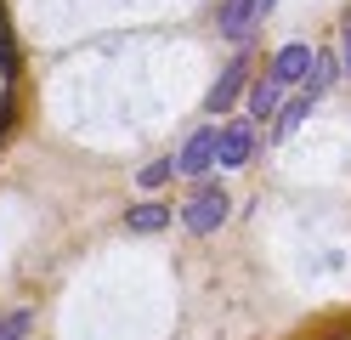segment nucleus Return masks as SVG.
Here are the masks:
<instances>
[{"label": "nucleus", "instance_id": "obj_1", "mask_svg": "<svg viewBox=\"0 0 351 340\" xmlns=\"http://www.w3.org/2000/svg\"><path fill=\"white\" fill-rule=\"evenodd\" d=\"M210 165H221V131H193V136H187V148H182V159H176V170L204 176Z\"/></svg>", "mask_w": 351, "mask_h": 340}, {"label": "nucleus", "instance_id": "obj_2", "mask_svg": "<svg viewBox=\"0 0 351 340\" xmlns=\"http://www.w3.org/2000/svg\"><path fill=\"white\" fill-rule=\"evenodd\" d=\"M312 45H300V40H289V45H278V57H272V68L267 74L278 80V85H306V74H312Z\"/></svg>", "mask_w": 351, "mask_h": 340}, {"label": "nucleus", "instance_id": "obj_3", "mask_svg": "<svg viewBox=\"0 0 351 340\" xmlns=\"http://www.w3.org/2000/svg\"><path fill=\"white\" fill-rule=\"evenodd\" d=\"M182 221L193 227V233H215V227L227 221V193H221V188H204V193L182 210Z\"/></svg>", "mask_w": 351, "mask_h": 340}, {"label": "nucleus", "instance_id": "obj_4", "mask_svg": "<svg viewBox=\"0 0 351 340\" xmlns=\"http://www.w3.org/2000/svg\"><path fill=\"white\" fill-rule=\"evenodd\" d=\"M244 80H250V63L232 57L221 74H215V85H210V113H227V108L238 102V91H244Z\"/></svg>", "mask_w": 351, "mask_h": 340}, {"label": "nucleus", "instance_id": "obj_5", "mask_svg": "<svg viewBox=\"0 0 351 340\" xmlns=\"http://www.w3.org/2000/svg\"><path fill=\"white\" fill-rule=\"evenodd\" d=\"M261 12H267V0H227V6H221V34L227 40H250Z\"/></svg>", "mask_w": 351, "mask_h": 340}, {"label": "nucleus", "instance_id": "obj_6", "mask_svg": "<svg viewBox=\"0 0 351 340\" xmlns=\"http://www.w3.org/2000/svg\"><path fill=\"white\" fill-rule=\"evenodd\" d=\"M250 153H255V125H250V120L232 125V131H221V165H227V170L250 165Z\"/></svg>", "mask_w": 351, "mask_h": 340}, {"label": "nucleus", "instance_id": "obj_7", "mask_svg": "<svg viewBox=\"0 0 351 340\" xmlns=\"http://www.w3.org/2000/svg\"><path fill=\"white\" fill-rule=\"evenodd\" d=\"M340 68H346V63H340V52H323V57L312 63V74H306V85H300V91H312V97H323V91L340 80Z\"/></svg>", "mask_w": 351, "mask_h": 340}, {"label": "nucleus", "instance_id": "obj_8", "mask_svg": "<svg viewBox=\"0 0 351 340\" xmlns=\"http://www.w3.org/2000/svg\"><path fill=\"white\" fill-rule=\"evenodd\" d=\"M317 97H312V91H300V97L289 102V108H278V125H272V136H278V142H289V136L300 131V120H306V108H312Z\"/></svg>", "mask_w": 351, "mask_h": 340}, {"label": "nucleus", "instance_id": "obj_9", "mask_svg": "<svg viewBox=\"0 0 351 340\" xmlns=\"http://www.w3.org/2000/svg\"><path fill=\"white\" fill-rule=\"evenodd\" d=\"M165 221H170V210H165V204H136V210L125 216V227H130V233H159Z\"/></svg>", "mask_w": 351, "mask_h": 340}, {"label": "nucleus", "instance_id": "obj_10", "mask_svg": "<svg viewBox=\"0 0 351 340\" xmlns=\"http://www.w3.org/2000/svg\"><path fill=\"white\" fill-rule=\"evenodd\" d=\"M278 97H283V85H278L272 74H261V85H255L250 108H255V113H278Z\"/></svg>", "mask_w": 351, "mask_h": 340}, {"label": "nucleus", "instance_id": "obj_11", "mask_svg": "<svg viewBox=\"0 0 351 340\" xmlns=\"http://www.w3.org/2000/svg\"><path fill=\"white\" fill-rule=\"evenodd\" d=\"M29 329H34V317L17 306V312H0V340H29Z\"/></svg>", "mask_w": 351, "mask_h": 340}, {"label": "nucleus", "instance_id": "obj_12", "mask_svg": "<svg viewBox=\"0 0 351 340\" xmlns=\"http://www.w3.org/2000/svg\"><path fill=\"white\" fill-rule=\"evenodd\" d=\"M170 170H176L170 159H153V165H142V170H136V188H147V193H153V188H159V181H165Z\"/></svg>", "mask_w": 351, "mask_h": 340}, {"label": "nucleus", "instance_id": "obj_13", "mask_svg": "<svg viewBox=\"0 0 351 340\" xmlns=\"http://www.w3.org/2000/svg\"><path fill=\"white\" fill-rule=\"evenodd\" d=\"M340 63H346V74H351V12H346V34H340Z\"/></svg>", "mask_w": 351, "mask_h": 340}]
</instances>
